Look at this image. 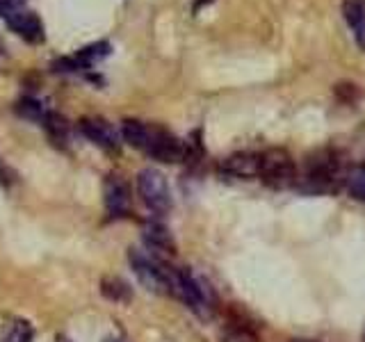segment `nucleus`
I'll list each match as a JSON object with an SVG mask.
<instances>
[{
  "mask_svg": "<svg viewBox=\"0 0 365 342\" xmlns=\"http://www.w3.org/2000/svg\"><path fill=\"white\" fill-rule=\"evenodd\" d=\"M347 169L342 167L340 157L334 151H317L304 162L302 174L297 171L294 187L306 194H334L345 185Z\"/></svg>",
  "mask_w": 365,
  "mask_h": 342,
  "instance_id": "f257e3e1",
  "label": "nucleus"
},
{
  "mask_svg": "<svg viewBox=\"0 0 365 342\" xmlns=\"http://www.w3.org/2000/svg\"><path fill=\"white\" fill-rule=\"evenodd\" d=\"M130 265L137 274V279L148 292L158 294H174L178 271L167 267L165 262L155 260L153 256H146L142 251H130Z\"/></svg>",
  "mask_w": 365,
  "mask_h": 342,
  "instance_id": "f03ea898",
  "label": "nucleus"
},
{
  "mask_svg": "<svg viewBox=\"0 0 365 342\" xmlns=\"http://www.w3.org/2000/svg\"><path fill=\"white\" fill-rule=\"evenodd\" d=\"M260 180L269 187H294L297 182V167L292 157L283 148H269V151L260 153Z\"/></svg>",
  "mask_w": 365,
  "mask_h": 342,
  "instance_id": "7ed1b4c3",
  "label": "nucleus"
},
{
  "mask_svg": "<svg viewBox=\"0 0 365 342\" xmlns=\"http://www.w3.org/2000/svg\"><path fill=\"white\" fill-rule=\"evenodd\" d=\"M137 192H140L146 208L153 210L155 214H165L171 210V192L163 171L151 167L140 171V176H137Z\"/></svg>",
  "mask_w": 365,
  "mask_h": 342,
  "instance_id": "20e7f679",
  "label": "nucleus"
},
{
  "mask_svg": "<svg viewBox=\"0 0 365 342\" xmlns=\"http://www.w3.org/2000/svg\"><path fill=\"white\" fill-rule=\"evenodd\" d=\"M3 19L7 21V26L14 30L19 37H23L30 43H41L43 41V23L41 19L34 14V11L19 7V9H9L3 14Z\"/></svg>",
  "mask_w": 365,
  "mask_h": 342,
  "instance_id": "39448f33",
  "label": "nucleus"
},
{
  "mask_svg": "<svg viewBox=\"0 0 365 342\" xmlns=\"http://www.w3.org/2000/svg\"><path fill=\"white\" fill-rule=\"evenodd\" d=\"M146 153L155 160H160V162L174 165V162H182V160H185V144H182L178 137H174L171 133L155 125L151 144H148Z\"/></svg>",
  "mask_w": 365,
  "mask_h": 342,
  "instance_id": "423d86ee",
  "label": "nucleus"
},
{
  "mask_svg": "<svg viewBox=\"0 0 365 342\" xmlns=\"http://www.w3.org/2000/svg\"><path fill=\"white\" fill-rule=\"evenodd\" d=\"M112 46L108 41H96V43H89L85 48H80L73 57H64L55 66H60L57 71H78V68H89L98 62H103L106 57L110 55Z\"/></svg>",
  "mask_w": 365,
  "mask_h": 342,
  "instance_id": "0eeeda50",
  "label": "nucleus"
},
{
  "mask_svg": "<svg viewBox=\"0 0 365 342\" xmlns=\"http://www.w3.org/2000/svg\"><path fill=\"white\" fill-rule=\"evenodd\" d=\"M80 130L89 142H94L103 148H117L119 146V133L114 125L101 117H85L80 121Z\"/></svg>",
  "mask_w": 365,
  "mask_h": 342,
  "instance_id": "6e6552de",
  "label": "nucleus"
},
{
  "mask_svg": "<svg viewBox=\"0 0 365 342\" xmlns=\"http://www.w3.org/2000/svg\"><path fill=\"white\" fill-rule=\"evenodd\" d=\"M103 197L112 214H125L130 210V187L121 176H108L103 185Z\"/></svg>",
  "mask_w": 365,
  "mask_h": 342,
  "instance_id": "1a4fd4ad",
  "label": "nucleus"
},
{
  "mask_svg": "<svg viewBox=\"0 0 365 342\" xmlns=\"http://www.w3.org/2000/svg\"><path fill=\"white\" fill-rule=\"evenodd\" d=\"M222 171L224 174H231L237 178H254L260 171V153H233L228 155L222 162Z\"/></svg>",
  "mask_w": 365,
  "mask_h": 342,
  "instance_id": "9d476101",
  "label": "nucleus"
},
{
  "mask_svg": "<svg viewBox=\"0 0 365 342\" xmlns=\"http://www.w3.org/2000/svg\"><path fill=\"white\" fill-rule=\"evenodd\" d=\"M342 16L354 32V39L365 51V0H345L342 3Z\"/></svg>",
  "mask_w": 365,
  "mask_h": 342,
  "instance_id": "9b49d317",
  "label": "nucleus"
},
{
  "mask_svg": "<svg viewBox=\"0 0 365 342\" xmlns=\"http://www.w3.org/2000/svg\"><path fill=\"white\" fill-rule=\"evenodd\" d=\"M153 130H155V125H148V123H144V121L128 119V121H123L121 137H123V142H125V144H130L133 148H140V151L146 153L148 144H151Z\"/></svg>",
  "mask_w": 365,
  "mask_h": 342,
  "instance_id": "f8f14e48",
  "label": "nucleus"
},
{
  "mask_svg": "<svg viewBox=\"0 0 365 342\" xmlns=\"http://www.w3.org/2000/svg\"><path fill=\"white\" fill-rule=\"evenodd\" d=\"M144 242L148 249H153V251H165V254H174L176 251L174 237H171V233L167 231V228L158 222H148L144 226Z\"/></svg>",
  "mask_w": 365,
  "mask_h": 342,
  "instance_id": "ddd939ff",
  "label": "nucleus"
},
{
  "mask_svg": "<svg viewBox=\"0 0 365 342\" xmlns=\"http://www.w3.org/2000/svg\"><path fill=\"white\" fill-rule=\"evenodd\" d=\"M0 342H32V324L28 319H9L0 328Z\"/></svg>",
  "mask_w": 365,
  "mask_h": 342,
  "instance_id": "4468645a",
  "label": "nucleus"
},
{
  "mask_svg": "<svg viewBox=\"0 0 365 342\" xmlns=\"http://www.w3.org/2000/svg\"><path fill=\"white\" fill-rule=\"evenodd\" d=\"M101 292H103V296H108L110 301H117V304L130 301V288H128V283L117 279V276L103 279L101 281Z\"/></svg>",
  "mask_w": 365,
  "mask_h": 342,
  "instance_id": "2eb2a0df",
  "label": "nucleus"
},
{
  "mask_svg": "<svg viewBox=\"0 0 365 342\" xmlns=\"http://www.w3.org/2000/svg\"><path fill=\"white\" fill-rule=\"evenodd\" d=\"M16 114L28 121H37V123H43V119L48 117V110L43 108V103L37 100V98H21L16 103Z\"/></svg>",
  "mask_w": 365,
  "mask_h": 342,
  "instance_id": "dca6fc26",
  "label": "nucleus"
},
{
  "mask_svg": "<svg viewBox=\"0 0 365 342\" xmlns=\"http://www.w3.org/2000/svg\"><path fill=\"white\" fill-rule=\"evenodd\" d=\"M43 128L48 130L51 140L55 144H66L68 142V123H66L64 117H60V114L48 112V117L43 119Z\"/></svg>",
  "mask_w": 365,
  "mask_h": 342,
  "instance_id": "f3484780",
  "label": "nucleus"
},
{
  "mask_svg": "<svg viewBox=\"0 0 365 342\" xmlns=\"http://www.w3.org/2000/svg\"><path fill=\"white\" fill-rule=\"evenodd\" d=\"M345 187L349 190L354 199L365 201V165H356V167L347 169Z\"/></svg>",
  "mask_w": 365,
  "mask_h": 342,
  "instance_id": "a211bd4d",
  "label": "nucleus"
},
{
  "mask_svg": "<svg viewBox=\"0 0 365 342\" xmlns=\"http://www.w3.org/2000/svg\"><path fill=\"white\" fill-rule=\"evenodd\" d=\"M222 342H260L251 328L245 326H228L222 333Z\"/></svg>",
  "mask_w": 365,
  "mask_h": 342,
  "instance_id": "6ab92c4d",
  "label": "nucleus"
},
{
  "mask_svg": "<svg viewBox=\"0 0 365 342\" xmlns=\"http://www.w3.org/2000/svg\"><path fill=\"white\" fill-rule=\"evenodd\" d=\"M336 94H338V98H342L345 103H354L356 98H361V89L356 85L342 83V85H336Z\"/></svg>",
  "mask_w": 365,
  "mask_h": 342,
  "instance_id": "aec40b11",
  "label": "nucleus"
},
{
  "mask_svg": "<svg viewBox=\"0 0 365 342\" xmlns=\"http://www.w3.org/2000/svg\"><path fill=\"white\" fill-rule=\"evenodd\" d=\"M26 5V0H0V14H5L9 9H19Z\"/></svg>",
  "mask_w": 365,
  "mask_h": 342,
  "instance_id": "412c9836",
  "label": "nucleus"
},
{
  "mask_svg": "<svg viewBox=\"0 0 365 342\" xmlns=\"http://www.w3.org/2000/svg\"><path fill=\"white\" fill-rule=\"evenodd\" d=\"M0 182H3V185H9L11 182V171L5 167L3 160H0Z\"/></svg>",
  "mask_w": 365,
  "mask_h": 342,
  "instance_id": "4be33fe9",
  "label": "nucleus"
},
{
  "mask_svg": "<svg viewBox=\"0 0 365 342\" xmlns=\"http://www.w3.org/2000/svg\"><path fill=\"white\" fill-rule=\"evenodd\" d=\"M55 342H71V338H66V336H57Z\"/></svg>",
  "mask_w": 365,
  "mask_h": 342,
  "instance_id": "5701e85b",
  "label": "nucleus"
},
{
  "mask_svg": "<svg viewBox=\"0 0 365 342\" xmlns=\"http://www.w3.org/2000/svg\"><path fill=\"white\" fill-rule=\"evenodd\" d=\"M106 342H123V340H117V338H114V340H112V338H110V340H106Z\"/></svg>",
  "mask_w": 365,
  "mask_h": 342,
  "instance_id": "b1692460",
  "label": "nucleus"
},
{
  "mask_svg": "<svg viewBox=\"0 0 365 342\" xmlns=\"http://www.w3.org/2000/svg\"><path fill=\"white\" fill-rule=\"evenodd\" d=\"M292 342H311V340H292Z\"/></svg>",
  "mask_w": 365,
  "mask_h": 342,
  "instance_id": "393cba45",
  "label": "nucleus"
},
{
  "mask_svg": "<svg viewBox=\"0 0 365 342\" xmlns=\"http://www.w3.org/2000/svg\"><path fill=\"white\" fill-rule=\"evenodd\" d=\"M363 340H365V338H363Z\"/></svg>",
  "mask_w": 365,
  "mask_h": 342,
  "instance_id": "a878e982",
  "label": "nucleus"
}]
</instances>
